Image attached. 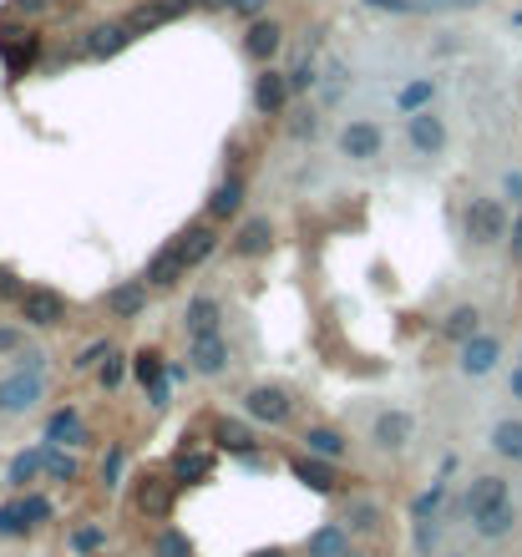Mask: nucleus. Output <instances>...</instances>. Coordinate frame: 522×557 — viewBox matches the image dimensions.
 I'll return each mask as SVG.
<instances>
[{
    "mask_svg": "<svg viewBox=\"0 0 522 557\" xmlns=\"http://www.w3.org/2000/svg\"><path fill=\"white\" fill-rule=\"evenodd\" d=\"M46 395V355H21L16 370L0 375V416H26Z\"/></svg>",
    "mask_w": 522,
    "mask_h": 557,
    "instance_id": "1",
    "label": "nucleus"
},
{
    "mask_svg": "<svg viewBox=\"0 0 522 557\" xmlns=\"http://www.w3.org/2000/svg\"><path fill=\"white\" fill-rule=\"evenodd\" d=\"M497 502H512V487H507V476H492V471H487V476H472V482H467V492L457 497V507H446L441 517L452 522V517L462 512V517L472 522L477 512H487V507H497Z\"/></svg>",
    "mask_w": 522,
    "mask_h": 557,
    "instance_id": "2",
    "label": "nucleus"
},
{
    "mask_svg": "<svg viewBox=\"0 0 522 557\" xmlns=\"http://www.w3.org/2000/svg\"><path fill=\"white\" fill-rule=\"evenodd\" d=\"M244 416L259 421V426H289L294 395L284 385H254V390H244Z\"/></svg>",
    "mask_w": 522,
    "mask_h": 557,
    "instance_id": "3",
    "label": "nucleus"
},
{
    "mask_svg": "<svg viewBox=\"0 0 522 557\" xmlns=\"http://www.w3.org/2000/svg\"><path fill=\"white\" fill-rule=\"evenodd\" d=\"M512 218H507V203L502 198H472L467 203V238L472 244H497V238H507Z\"/></svg>",
    "mask_w": 522,
    "mask_h": 557,
    "instance_id": "4",
    "label": "nucleus"
},
{
    "mask_svg": "<svg viewBox=\"0 0 522 557\" xmlns=\"http://www.w3.org/2000/svg\"><path fill=\"white\" fill-rule=\"evenodd\" d=\"M370 441H376V451H386V456L406 451V446L416 441V416H411V411H401V406L381 411L376 421H370Z\"/></svg>",
    "mask_w": 522,
    "mask_h": 557,
    "instance_id": "5",
    "label": "nucleus"
},
{
    "mask_svg": "<svg viewBox=\"0 0 522 557\" xmlns=\"http://www.w3.org/2000/svg\"><path fill=\"white\" fill-rule=\"evenodd\" d=\"M381 147H386V132L370 117H355L340 127V157H350V163H370V157H381Z\"/></svg>",
    "mask_w": 522,
    "mask_h": 557,
    "instance_id": "6",
    "label": "nucleus"
},
{
    "mask_svg": "<svg viewBox=\"0 0 522 557\" xmlns=\"http://www.w3.org/2000/svg\"><path fill=\"white\" fill-rule=\"evenodd\" d=\"M406 142H411V152H421V157L446 152V117H441L436 107L411 112V117H406Z\"/></svg>",
    "mask_w": 522,
    "mask_h": 557,
    "instance_id": "7",
    "label": "nucleus"
},
{
    "mask_svg": "<svg viewBox=\"0 0 522 557\" xmlns=\"http://www.w3.org/2000/svg\"><path fill=\"white\" fill-rule=\"evenodd\" d=\"M497 365H502V340H497V335H487V330H482V335H472V340L457 350V370H462V375H472V380L492 375Z\"/></svg>",
    "mask_w": 522,
    "mask_h": 557,
    "instance_id": "8",
    "label": "nucleus"
},
{
    "mask_svg": "<svg viewBox=\"0 0 522 557\" xmlns=\"http://www.w3.org/2000/svg\"><path fill=\"white\" fill-rule=\"evenodd\" d=\"M289 102H294V92H289V71L264 66V71L254 76V112H259V117H279Z\"/></svg>",
    "mask_w": 522,
    "mask_h": 557,
    "instance_id": "9",
    "label": "nucleus"
},
{
    "mask_svg": "<svg viewBox=\"0 0 522 557\" xmlns=\"http://www.w3.org/2000/svg\"><path fill=\"white\" fill-rule=\"evenodd\" d=\"M173 249H178V259H183L188 269L208 264V259H213V249H218V228H213V218H203V223H188V228L173 238Z\"/></svg>",
    "mask_w": 522,
    "mask_h": 557,
    "instance_id": "10",
    "label": "nucleus"
},
{
    "mask_svg": "<svg viewBox=\"0 0 522 557\" xmlns=\"http://www.w3.org/2000/svg\"><path fill=\"white\" fill-rule=\"evenodd\" d=\"M21 320L36 325V330H56V325H66V299H61L56 289H26Z\"/></svg>",
    "mask_w": 522,
    "mask_h": 557,
    "instance_id": "11",
    "label": "nucleus"
},
{
    "mask_svg": "<svg viewBox=\"0 0 522 557\" xmlns=\"http://www.w3.org/2000/svg\"><path fill=\"white\" fill-rule=\"evenodd\" d=\"M193 6H198V0H142L137 11H127V31H132V36H142V31H153V26H163V21L188 16Z\"/></svg>",
    "mask_w": 522,
    "mask_h": 557,
    "instance_id": "12",
    "label": "nucleus"
},
{
    "mask_svg": "<svg viewBox=\"0 0 522 557\" xmlns=\"http://www.w3.org/2000/svg\"><path fill=\"white\" fill-rule=\"evenodd\" d=\"M188 360H193V375H223L229 370V360H234V350H229V340H223V330L218 335H198L193 340V350H188Z\"/></svg>",
    "mask_w": 522,
    "mask_h": 557,
    "instance_id": "13",
    "label": "nucleus"
},
{
    "mask_svg": "<svg viewBox=\"0 0 522 557\" xmlns=\"http://www.w3.org/2000/svg\"><path fill=\"white\" fill-rule=\"evenodd\" d=\"M244 198H249V183L239 178V173H229L213 193H208V218L213 223H229V218H239L244 213Z\"/></svg>",
    "mask_w": 522,
    "mask_h": 557,
    "instance_id": "14",
    "label": "nucleus"
},
{
    "mask_svg": "<svg viewBox=\"0 0 522 557\" xmlns=\"http://www.w3.org/2000/svg\"><path fill=\"white\" fill-rule=\"evenodd\" d=\"M274 249V223L269 218H244L234 233V254L239 259H264Z\"/></svg>",
    "mask_w": 522,
    "mask_h": 557,
    "instance_id": "15",
    "label": "nucleus"
},
{
    "mask_svg": "<svg viewBox=\"0 0 522 557\" xmlns=\"http://www.w3.org/2000/svg\"><path fill=\"white\" fill-rule=\"evenodd\" d=\"M289 471L300 476V482L310 487V492H340V471H335V461H320V456H294L289 461Z\"/></svg>",
    "mask_w": 522,
    "mask_h": 557,
    "instance_id": "16",
    "label": "nucleus"
},
{
    "mask_svg": "<svg viewBox=\"0 0 522 557\" xmlns=\"http://www.w3.org/2000/svg\"><path fill=\"white\" fill-rule=\"evenodd\" d=\"M132 497H137V512L168 517L173 512V476H168V482H163V476H142V482L132 487Z\"/></svg>",
    "mask_w": 522,
    "mask_h": 557,
    "instance_id": "17",
    "label": "nucleus"
},
{
    "mask_svg": "<svg viewBox=\"0 0 522 557\" xmlns=\"http://www.w3.org/2000/svg\"><path fill=\"white\" fill-rule=\"evenodd\" d=\"M183 274H188V264L178 259V249H173V238H168V249H158L153 259H147V269H142L147 289H173V284H178Z\"/></svg>",
    "mask_w": 522,
    "mask_h": 557,
    "instance_id": "18",
    "label": "nucleus"
},
{
    "mask_svg": "<svg viewBox=\"0 0 522 557\" xmlns=\"http://www.w3.org/2000/svg\"><path fill=\"white\" fill-rule=\"evenodd\" d=\"M147 279H127L117 289H107V309H112V320H137V314L147 309Z\"/></svg>",
    "mask_w": 522,
    "mask_h": 557,
    "instance_id": "19",
    "label": "nucleus"
},
{
    "mask_svg": "<svg viewBox=\"0 0 522 557\" xmlns=\"http://www.w3.org/2000/svg\"><path fill=\"white\" fill-rule=\"evenodd\" d=\"M46 446H82L87 441V426H82V416L71 411V406H61V411H51V421H46V436H41Z\"/></svg>",
    "mask_w": 522,
    "mask_h": 557,
    "instance_id": "20",
    "label": "nucleus"
},
{
    "mask_svg": "<svg viewBox=\"0 0 522 557\" xmlns=\"http://www.w3.org/2000/svg\"><path fill=\"white\" fill-rule=\"evenodd\" d=\"M279 46H284V26L279 21H249V31H244L249 61H269V56H279Z\"/></svg>",
    "mask_w": 522,
    "mask_h": 557,
    "instance_id": "21",
    "label": "nucleus"
},
{
    "mask_svg": "<svg viewBox=\"0 0 522 557\" xmlns=\"http://www.w3.org/2000/svg\"><path fill=\"white\" fill-rule=\"evenodd\" d=\"M487 446H492L502 461L522 466V416H502V421H492V431H487Z\"/></svg>",
    "mask_w": 522,
    "mask_h": 557,
    "instance_id": "22",
    "label": "nucleus"
},
{
    "mask_svg": "<svg viewBox=\"0 0 522 557\" xmlns=\"http://www.w3.org/2000/svg\"><path fill=\"white\" fill-rule=\"evenodd\" d=\"M512 527H517V507H512V502H497V507H487V512L472 517V532H477L482 542H502Z\"/></svg>",
    "mask_w": 522,
    "mask_h": 557,
    "instance_id": "23",
    "label": "nucleus"
},
{
    "mask_svg": "<svg viewBox=\"0 0 522 557\" xmlns=\"http://www.w3.org/2000/svg\"><path fill=\"white\" fill-rule=\"evenodd\" d=\"M345 552H350V527L345 522H325L305 542V557H345Z\"/></svg>",
    "mask_w": 522,
    "mask_h": 557,
    "instance_id": "24",
    "label": "nucleus"
},
{
    "mask_svg": "<svg viewBox=\"0 0 522 557\" xmlns=\"http://www.w3.org/2000/svg\"><path fill=\"white\" fill-rule=\"evenodd\" d=\"M183 325H188L193 340H198V335H218V325H223V304H218L213 294H198V299L188 304V314H183Z\"/></svg>",
    "mask_w": 522,
    "mask_h": 557,
    "instance_id": "25",
    "label": "nucleus"
},
{
    "mask_svg": "<svg viewBox=\"0 0 522 557\" xmlns=\"http://www.w3.org/2000/svg\"><path fill=\"white\" fill-rule=\"evenodd\" d=\"M127 41H132L127 21H107V26H97V31L87 36V46H82V51H87L92 61H107V56H117V51H122Z\"/></svg>",
    "mask_w": 522,
    "mask_h": 557,
    "instance_id": "26",
    "label": "nucleus"
},
{
    "mask_svg": "<svg viewBox=\"0 0 522 557\" xmlns=\"http://www.w3.org/2000/svg\"><path fill=\"white\" fill-rule=\"evenodd\" d=\"M213 441L223 446V451H234V456H254V431L244 426V421H234V416H218L213 421Z\"/></svg>",
    "mask_w": 522,
    "mask_h": 557,
    "instance_id": "27",
    "label": "nucleus"
},
{
    "mask_svg": "<svg viewBox=\"0 0 522 557\" xmlns=\"http://www.w3.org/2000/svg\"><path fill=\"white\" fill-rule=\"evenodd\" d=\"M441 330H446V340L467 345L472 335H482V309H477V304H457V309L441 320Z\"/></svg>",
    "mask_w": 522,
    "mask_h": 557,
    "instance_id": "28",
    "label": "nucleus"
},
{
    "mask_svg": "<svg viewBox=\"0 0 522 557\" xmlns=\"http://www.w3.org/2000/svg\"><path fill=\"white\" fill-rule=\"evenodd\" d=\"M168 476H173V482H183V487H193V482H208V476H213V456H208V451H178Z\"/></svg>",
    "mask_w": 522,
    "mask_h": 557,
    "instance_id": "29",
    "label": "nucleus"
},
{
    "mask_svg": "<svg viewBox=\"0 0 522 557\" xmlns=\"http://www.w3.org/2000/svg\"><path fill=\"white\" fill-rule=\"evenodd\" d=\"M305 451L320 456V461H340V456H345V431H335V426H310V431H305Z\"/></svg>",
    "mask_w": 522,
    "mask_h": 557,
    "instance_id": "30",
    "label": "nucleus"
},
{
    "mask_svg": "<svg viewBox=\"0 0 522 557\" xmlns=\"http://www.w3.org/2000/svg\"><path fill=\"white\" fill-rule=\"evenodd\" d=\"M41 476H51V482H77V456L66 446H41Z\"/></svg>",
    "mask_w": 522,
    "mask_h": 557,
    "instance_id": "31",
    "label": "nucleus"
},
{
    "mask_svg": "<svg viewBox=\"0 0 522 557\" xmlns=\"http://www.w3.org/2000/svg\"><path fill=\"white\" fill-rule=\"evenodd\" d=\"M431 97H436V82H431V76H416V82H406L396 92V107H401V117H411V112H426Z\"/></svg>",
    "mask_w": 522,
    "mask_h": 557,
    "instance_id": "32",
    "label": "nucleus"
},
{
    "mask_svg": "<svg viewBox=\"0 0 522 557\" xmlns=\"http://www.w3.org/2000/svg\"><path fill=\"white\" fill-rule=\"evenodd\" d=\"M132 375H137L147 390H153V385L168 380V360H163L158 350H137V355H132Z\"/></svg>",
    "mask_w": 522,
    "mask_h": 557,
    "instance_id": "33",
    "label": "nucleus"
},
{
    "mask_svg": "<svg viewBox=\"0 0 522 557\" xmlns=\"http://www.w3.org/2000/svg\"><path fill=\"white\" fill-rule=\"evenodd\" d=\"M16 507H21V517H26V527H31V532H36V527H46V522L56 517L51 497H41V492H26V497H16Z\"/></svg>",
    "mask_w": 522,
    "mask_h": 557,
    "instance_id": "34",
    "label": "nucleus"
},
{
    "mask_svg": "<svg viewBox=\"0 0 522 557\" xmlns=\"http://www.w3.org/2000/svg\"><path fill=\"white\" fill-rule=\"evenodd\" d=\"M153 552H158V557H198L183 527H163V532H158V542H153Z\"/></svg>",
    "mask_w": 522,
    "mask_h": 557,
    "instance_id": "35",
    "label": "nucleus"
},
{
    "mask_svg": "<svg viewBox=\"0 0 522 557\" xmlns=\"http://www.w3.org/2000/svg\"><path fill=\"white\" fill-rule=\"evenodd\" d=\"M36 476H41V446H36V451H21V456L11 461V476H6V482H11V487H26V482H36Z\"/></svg>",
    "mask_w": 522,
    "mask_h": 557,
    "instance_id": "36",
    "label": "nucleus"
},
{
    "mask_svg": "<svg viewBox=\"0 0 522 557\" xmlns=\"http://www.w3.org/2000/svg\"><path fill=\"white\" fill-rule=\"evenodd\" d=\"M325 82H320V102H340L345 97V87H350V76H345V61H330L325 71Z\"/></svg>",
    "mask_w": 522,
    "mask_h": 557,
    "instance_id": "37",
    "label": "nucleus"
},
{
    "mask_svg": "<svg viewBox=\"0 0 522 557\" xmlns=\"http://www.w3.org/2000/svg\"><path fill=\"white\" fill-rule=\"evenodd\" d=\"M441 527H446V517H416V552H436V542H441Z\"/></svg>",
    "mask_w": 522,
    "mask_h": 557,
    "instance_id": "38",
    "label": "nucleus"
},
{
    "mask_svg": "<svg viewBox=\"0 0 522 557\" xmlns=\"http://www.w3.org/2000/svg\"><path fill=\"white\" fill-rule=\"evenodd\" d=\"M102 542H107L102 527H77V532H71V552H77V557H97Z\"/></svg>",
    "mask_w": 522,
    "mask_h": 557,
    "instance_id": "39",
    "label": "nucleus"
},
{
    "mask_svg": "<svg viewBox=\"0 0 522 557\" xmlns=\"http://www.w3.org/2000/svg\"><path fill=\"white\" fill-rule=\"evenodd\" d=\"M441 497H446V476H436V482L411 502V517H436V507H441Z\"/></svg>",
    "mask_w": 522,
    "mask_h": 557,
    "instance_id": "40",
    "label": "nucleus"
},
{
    "mask_svg": "<svg viewBox=\"0 0 522 557\" xmlns=\"http://www.w3.org/2000/svg\"><path fill=\"white\" fill-rule=\"evenodd\" d=\"M0 537H31V527H26V517H21L16 502L0 507Z\"/></svg>",
    "mask_w": 522,
    "mask_h": 557,
    "instance_id": "41",
    "label": "nucleus"
},
{
    "mask_svg": "<svg viewBox=\"0 0 522 557\" xmlns=\"http://www.w3.org/2000/svg\"><path fill=\"white\" fill-rule=\"evenodd\" d=\"M376 517H381V507H376V502L355 497V502H350V512H345V527H376Z\"/></svg>",
    "mask_w": 522,
    "mask_h": 557,
    "instance_id": "42",
    "label": "nucleus"
},
{
    "mask_svg": "<svg viewBox=\"0 0 522 557\" xmlns=\"http://www.w3.org/2000/svg\"><path fill=\"white\" fill-rule=\"evenodd\" d=\"M97 375H102V385H107V390H117V385L127 380V355H117V350H112V355L97 365Z\"/></svg>",
    "mask_w": 522,
    "mask_h": 557,
    "instance_id": "43",
    "label": "nucleus"
},
{
    "mask_svg": "<svg viewBox=\"0 0 522 557\" xmlns=\"http://www.w3.org/2000/svg\"><path fill=\"white\" fill-rule=\"evenodd\" d=\"M107 355H112V340H92V345L77 350V360H71V365H77V370H92V365H102Z\"/></svg>",
    "mask_w": 522,
    "mask_h": 557,
    "instance_id": "44",
    "label": "nucleus"
},
{
    "mask_svg": "<svg viewBox=\"0 0 522 557\" xmlns=\"http://www.w3.org/2000/svg\"><path fill=\"white\" fill-rule=\"evenodd\" d=\"M122 461H127V451H122V446H112V451H107V461H102V487H112V492L122 487Z\"/></svg>",
    "mask_w": 522,
    "mask_h": 557,
    "instance_id": "45",
    "label": "nucleus"
},
{
    "mask_svg": "<svg viewBox=\"0 0 522 557\" xmlns=\"http://www.w3.org/2000/svg\"><path fill=\"white\" fill-rule=\"evenodd\" d=\"M289 132L300 137V142L315 137V107H294V112H289Z\"/></svg>",
    "mask_w": 522,
    "mask_h": 557,
    "instance_id": "46",
    "label": "nucleus"
},
{
    "mask_svg": "<svg viewBox=\"0 0 522 557\" xmlns=\"http://www.w3.org/2000/svg\"><path fill=\"white\" fill-rule=\"evenodd\" d=\"M269 6V0H218V11H234L244 21H259V11Z\"/></svg>",
    "mask_w": 522,
    "mask_h": 557,
    "instance_id": "47",
    "label": "nucleus"
},
{
    "mask_svg": "<svg viewBox=\"0 0 522 557\" xmlns=\"http://www.w3.org/2000/svg\"><path fill=\"white\" fill-rule=\"evenodd\" d=\"M0 299H16V304L26 299V284H21L11 269H0Z\"/></svg>",
    "mask_w": 522,
    "mask_h": 557,
    "instance_id": "48",
    "label": "nucleus"
},
{
    "mask_svg": "<svg viewBox=\"0 0 522 557\" xmlns=\"http://www.w3.org/2000/svg\"><path fill=\"white\" fill-rule=\"evenodd\" d=\"M370 11H386V16H411V0H365Z\"/></svg>",
    "mask_w": 522,
    "mask_h": 557,
    "instance_id": "49",
    "label": "nucleus"
},
{
    "mask_svg": "<svg viewBox=\"0 0 522 557\" xmlns=\"http://www.w3.org/2000/svg\"><path fill=\"white\" fill-rule=\"evenodd\" d=\"M502 193H507L512 208H522V173H507V178H502Z\"/></svg>",
    "mask_w": 522,
    "mask_h": 557,
    "instance_id": "50",
    "label": "nucleus"
},
{
    "mask_svg": "<svg viewBox=\"0 0 522 557\" xmlns=\"http://www.w3.org/2000/svg\"><path fill=\"white\" fill-rule=\"evenodd\" d=\"M507 249H512V259H522V208H517V218L507 228Z\"/></svg>",
    "mask_w": 522,
    "mask_h": 557,
    "instance_id": "51",
    "label": "nucleus"
},
{
    "mask_svg": "<svg viewBox=\"0 0 522 557\" xmlns=\"http://www.w3.org/2000/svg\"><path fill=\"white\" fill-rule=\"evenodd\" d=\"M147 401H153V406L163 411V406L173 401V380H163V385H153V390H147Z\"/></svg>",
    "mask_w": 522,
    "mask_h": 557,
    "instance_id": "52",
    "label": "nucleus"
},
{
    "mask_svg": "<svg viewBox=\"0 0 522 557\" xmlns=\"http://www.w3.org/2000/svg\"><path fill=\"white\" fill-rule=\"evenodd\" d=\"M16 345H21V340H16V335H11V330H0V355H11V350H16Z\"/></svg>",
    "mask_w": 522,
    "mask_h": 557,
    "instance_id": "53",
    "label": "nucleus"
},
{
    "mask_svg": "<svg viewBox=\"0 0 522 557\" xmlns=\"http://www.w3.org/2000/svg\"><path fill=\"white\" fill-rule=\"evenodd\" d=\"M249 557H289L284 547H259V552H249Z\"/></svg>",
    "mask_w": 522,
    "mask_h": 557,
    "instance_id": "54",
    "label": "nucleus"
},
{
    "mask_svg": "<svg viewBox=\"0 0 522 557\" xmlns=\"http://www.w3.org/2000/svg\"><path fill=\"white\" fill-rule=\"evenodd\" d=\"M512 395H517V401H522V370L512 375Z\"/></svg>",
    "mask_w": 522,
    "mask_h": 557,
    "instance_id": "55",
    "label": "nucleus"
},
{
    "mask_svg": "<svg viewBox=\"0 0 522 557\" xmlns=\"http://www.w3.org/2000/svg\"><path fill=\"white\" fill-rule=\"evenodd\" d=\"M446 557H462V552H446Z\"/></svg>",
    "mask_w": 522,
    "mask_h": 557,
    "instance_id": "56",
    "label": "nucleus"
},
{
    "mask_svg": "<svg viewBox=\"0 0 522 557\" xmlns=\"http://www.w3.org/2000/svg\"><path fill=\"white\" fill-rule=\"evenodd\" d=\"M517 26H522V11H517Z\"/></svg>",
    "mask_w": 522,
    "mask_h": 557,
    "instance_id": "57",
    "label": "nucleus"
},
{
    "mask_svg": "<svg viewBox=\"0 0 522 557\" xmlns=\"http://www.w3.org/2000/svg\"><path fill=\"white\" fill-rule=\"evenodd\" d=\"M345 557H360V552H345Z\"/></svg>",
    "mask_w": 522,
    "mask_h": 557,
    "instance_id": "58",
    "label": "nucleus"
}]
</instances>
